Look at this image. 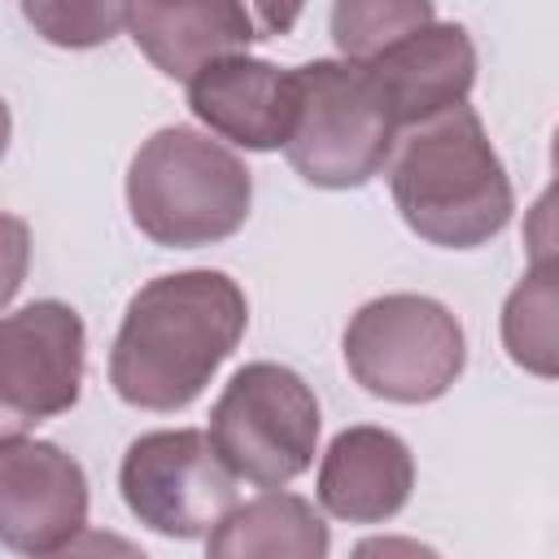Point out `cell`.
<instances>
[{
	"label": "cell",
	"mask_w": 559,
	"mask_h": 559,
	"mask_svg": "<svg viewBox=\"0 0 559 559\" xmlns=\"http://www.w3.org/2000/svg\"><path fill=\"white\" fill-rule=\"evenodd\" d=\"M249 328L245 288L214 266L140 284L109 345V384L135 411H183Z\"/></svg>",
	"instance_id": "obj_1"
},
{
	"label": "cell",
	"mask_w": 559,
	"mask_h": 559,
	"mask_svg": "<svg viewBox=\"0 0 559 559\" xmlns=\"http://www.w3.org/2000/svg\"><path fill=\"white\" fill-rule=\"evenodd\" d=\"M402 223L437 249H480L507 231L515 192L472 105L406 127L389 157Z\"/></svg>",
	"instance_id": "obj_2"
},
{
	"label": "cell",
	"mask_w": 559,
	"mask_h": 559,
	"mask_svg": "<svg viewBox=\"0 0 559 559\" xmlns=\"http://www.w3.org/2000/svg\"><path fill=\"white\" fill-rule=\"evenodd\" d=\"M253 205L249 166L192 127L153 131L127 166L131 223L162 249H201L236 236Z\"/></svg>",
	"instance_id": "obj_3"
},
{
	"label": "cell",
	"mask_w": 559,
	"mask_h": 559,
	"mask_svg": "<svg viewBox=\"0 0 559 559\" xmlns=\"http://www.w3.org/2000/svg\"><path fill=\"white\" fill-rule=\"evenodd\" d=\"M297 109L284 140L288 166L314 188H362L371 183L397 144V122L367 79L362 66L341 57H314L293 66Z\"/></svg>",
	"instance_id": "obj_4"
},
{
	"label": "cell",
	"mask_w": 559,
	"mask_h": 559,
	"mask_svg": "<svg viewBox=\"0 0 559 559\" xmlns=\"http://www.w3.org/2000/svg\"><path fill=\"white\" fill-rule=\"evenodd\" d=\"M341 354L371 397L424 406L454 389L467 367V336L450 306L424 293H384L362 301L345 332Z\"/></svg>",
	"instance_id": "obj_5"
},
{
	"label": "cell",
	"mask_w": 559,
	"mask_h": 559,
	"mask_svg": "<svg viewBox=\"0 0 559 559\" xmlns=\"http://www.w3.org/2000/svg\"><path fill=\"white\" fill-rule=\"evenodd\" d=\"M319 397L284 362H245L210 406V445L236 480L284 489L319 450Z\"/></svg>",
	"instance_id": "obj_6"
},
{
	"label": "cell",
	"mask_w": 559,
	"mask_h": 559,
	"mask_svg": "<svg viewBox=\"0 0 559 559\" xmlns=\"http://www.w3.org/2000/svg\"><path fill=\"white\" fill-rule=\"evenodd\" d=\"M127 511L162 537H205L236 507V476L201 428H157L127 445L118 467Z\"/></svg>",
	"instance_id": "obj_7"
},
{
	"label": "cell",
	"mask_w": 559,
	"mask_h": 559,
	"mask_svg": "<svg viewBox=\"0 0 559 559\" xmlns=\"http://www.w3.org/2000/svg\"><path fill=\"white\" fill-rule=\"evenodd\" d=\"M87 367V328L70 301L44 297L0 314V437L74 411Z\"/></svg>",
	"instance_id": "obj_8"
},
{
	"label": "cell",
	"mask_w": 559,
	"mask_h": 559,
	"mask_svg": "<svg viewBox=\"0 0 559 559\" xmlns=\"http://www.w3.org/2000/svg\"><path fill=\"white\" fill-rule=\"evenodd\" d=\"M87 472L57 441L0 437V546L48 555L87 528Z\"/></svg>",
	"instance_id": "obj_9"
},
{
	"label": "cell",
	"mask_w": 559,
	"mask_h": 559,
	"mask_svg": "<svg viewBox=\"0 0 559 559\" xmlns=\"http://www.w3.org/2000/svg\"><path fill=\"white\" fill-rule=\"evenodd\" d=\"M384 96L397 131L467 105L476 83V44L459 22H428L362 66Z\"/></svg>",
	"instance_id": "obj_10"
},
{
	"label": "cell",
	"mask_w": 559,
	"mask_h": 559,
	"mask_svg": "<svg viewBox=\"0 0 559 559\" xmlns=\"http://www.w3.org/2000/svg\"><path fill=\"white\" fill-rule=\"evenodd\" d=\"M188 109L201 127H210L214 135L240 148L253 153L284 148L297 109L293 70H280L249 52L210 61L188 79Z\"/></svg>",
	"instance_id": "obj_11"
},
{
	"label": "cell",
	"mask_w": 559,
	"mask_h": 559,
	"mask_svg": "<svg viewBox=\"0 0 559 559\" xmlns=\"http://www.w3.org/2000/svg\"><path fill=\"white\" fill-rule=\"evenodd\" d=\"M415 489L411 445L380 424H354L332 437L319 459L314 498L332 520L384 524L393 520Z\"/></svg>",
	"instance_id": "obj_12"
},
{
	"label": "cell",
	"mask_w": 559,
	"mask_h": 559,
	"mask_svg": "<svg viewBox=\"0 0 559 559\" xmlns=\"http://www.w3.org/2000/svg\"><path fill=\"white\" fill-rule=\"evenodd\" d=\"M127 35L135 48L166 74L188 83L210 61L245 52L253 39H262L253 9L231 0H197V4H127Z\"/></svg>",
	"instance_id": "obj_13"
},
{
	"label": "cell",
	"mask_w": 559,
	"mask_h": 559,
	"mask_svg": "<svg viewBox=\"0 0 559 559\" xmlns=\"http://www.w3.org/2000/svg\"><path fill=\"white\" fill-rule=\"evenodd\" d=\"M205 537V559H328L332 550L314 502L284 489L236 502Z\"/></svg>",
	"instance_id": "obj_14"
},
{
	"label": "cell",
	"mask_w": 559,
	"mask_h": 559,
	"mask_svg": "<svg viewBox=\"0 0 559 559\" xmlns=\"http://www.w3.org/2000/svg\"><path fill=\"white\" fill-rule=\"evenodd\" d=\"M502 345L515 367L555 380V266L537 258L502 306Z\"/></svg>",
	"instance_id": "obj_15"
},
{
	"label": "cell",
	"mask_w": 559,
	"mask_h": 559,
	"mask_svg": "<svg viewBox=\"0 0 559 559\" xmlns=\"http://www.w3.org/2000/svg\"><path fill=\"white\" fill-rule=\"evenodd\" d=\"M437 22V9L428 0H341L332 4V44L341 61L367 66L411 31Z\"/></svg>",
	"instance_id": "obj_16"
},
{
	"label": "cell",
	"mask_w": 559,
	"mask_h": 559,
	"mask_svg": "<svg viewBox=\"0 0 559 559\" xmlns=\"http://www.w3.org/2000/svg\"><path fill=\"white\" fill-rule=\"evenodd\" d=\"M22 17L57 48H96L109 44L118 31H127V4H100V0H26Z\"/></svg>",
	"instance_id": "obj_17"
},
{
	"label": "cell",
	"mask_w": 559,
	"mask_h": 559,
	"mask_svg": "<svg viewBox=\"0 0 559 559\" xmlns=\"http://www.w3.org/2000/svg\"><path fill=\"white\" fill-rule=\"evenodd\" d=\"M31 271V227L0 210V310L22 293Z\"/></svg>",
	"instance_id": "obj_18"
},
{
	"label": "cell",
	"mask_w": 559,
	"mask_h": 559,
	"mask_svg": "<svg viewBox=\"0 0 559 559\" xmlns=\"http://www.w3.org/2000/svg\"><path fill=\"white\" fill-rule=\"evenodd\" d=\"M35 559H148L131 537L122 533H109V528H83L74 533L70 542H61L57 550L48 555H35Z\"/></svg>",
	"instance_id": "obj_19"
},
{
	"label": "cell",
	"mask_w": 559,
	"mask_h": 559,
	"mask_svg": "<svg viewBox=\"0 0 559 559\" xmlns=\"http://www.w3.org/2000/svg\"><path fill=\"white\" fill-rule=\"evenodd\" d=\"M349 559H441V550H432L419 537H402V533H371L362 537Z\"/></svg>",
	"instance_id": "obj_20"
},
{
	"label": "cell",
	"mask_w": 559,
	"mask_h": 559,
	"mask_svg": "<svg viewBox=\"0 0 559 559\" xmlns=\"http://www.w3.org/2000/svg\"><path fill=\"white\" fill-rule=\"evenodd\" d=\"M9 135H13V114H9V100L0 96V162L9 153Z\"/></svg>",
	"instance_id": "obj_21"
}]
</instances>
